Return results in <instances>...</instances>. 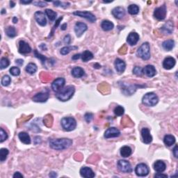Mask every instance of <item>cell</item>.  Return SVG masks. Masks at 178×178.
I'll list each match as a JSON object with an SVG mask.
<instances>
[{
    "label": "cell",
    "mask_w": 178,
    "mask_h": 178,
    "mask_svg": "<svg viewBox=\"0 0 178 178\" xmlns=\"http://www.w3.org/2000/svg\"><path fill=\"white\" fill-rule=\"evenodd\" d=\"M49 144L51 148L56 150H63L68 149L73 145V141L70 139H50L49 141Z\"/></svg>",
    "instance_id": "6da1fadb"
},
{
    "label": "cell",
    "mask_w": 178,
    "mask_h": 178,
    "mask_svg": "<svg viewBox=\"0 0 178 178\" xmlns=\"http://www.w3.org/2000/svg\"><path fill=\"white\" fill-rule=\"evenodd\" d=\"M75 92V88L74 86H68L63 88L60 91L56 93V97L61 102H66L70 100Z\"/></svg>",
    "instance_id": "7a4b0ae2"
},
{
    "label": "cell",
    "mask_w": 178,
    "mask_h": 178,
    "mask_svg": "<svg viewBox=\"0 0 178 178\" xmlns=\"http://www.w3.org/2000/svg\"><path fill=\"white\" fill-rule=\"evenodd\" d=\"M61 124L65 131L70 132L76 128L77 121L73 117H65L61 119Z\"/></svg>",
    "instance_id": "3957f363"
},
{
    "label": "cell",
    "mask_w": 178,
    "mask_h": 178,
    "mask_svg": "<svg viewBox=\"0 0 178 178\" xmlns=\"http://www.w3.org/2000/svg\"><path fill=\"white\" fill-rule=\"evenodd\" d=\"M158 102V96L154 93H147L142 98V102L147 107H154Z\"/></svg>",
    "instance_id": "277c9868"
},
{
    "label": "cell",
    "mask_w": 178,
    "mask_h": 178,
    "mask_svg": "<svg viewBox=\"0 0 178 178\" xmlns=\"http://www.w3.org/2000/svg\"><path fill=\"white\" fill-rule=\"evenodd\" d=\"M136 54L143 60L147 61L150 58V47L148 43H144L138 49Z\"/></svg>",
    "instance_id": "5b68a950"
},
{
    "label": "cell",
    "mask_w": 178,
    "mask_h": 178,
    "mask_svg": "<svg viewBox=\"0 0 178 178\" xmlns=\"http://www.w3.org/2000/svg\"><path fill=\"white\" fill-rule=\"evenodd\" d=\"M135 173L136 175L139 177H145L148 175L150 173V169L146 164H139L136 166Z\"/></svg>",
    "instance_id": "8992f818"
},
{
    "label": "cell",
    "mask_w": 178,
    "mask_h": 178,
    "mask_svg": "<svg viewBox=\"0 0 178 178\" xmlns=\"http://www.w3.org/2000/svg\"><path fill=\"white\" fill-rule=\"evenodd\" d=\"M118 168L122 173H130L132 172V167L131 164L126 160H119L118 162Z\"/></svg>",
    "instance_id": "52a82bcc"
},
{
    "label": "cell",
    "mask_w": 178,
    "mask_h": 178,
    "mask_svg": "<svg viewBox=\"0 0 178 178\" xmlns=\"http://www.w3.org/2000/svg\"><path fill=\"white\" fill-rule=\"evenodd\" d=\"M74 16H77L81 18H86L88 21H90L91 23H93L96 21L95 16L92 13L89 12V11H75L73 13Z\"/></svg>",
    "instance_id": "ba28073f"
},
{
    "label": "cell",
    "mask_w": 178,
    "mask_h": 178,
    "mask_svg": "<svg viewBox=\"0 0 178 178\" xmlns=\"http://www.w3.org/2000/svg\"><path fill=\"white\" fill-rule=\"evenodd\" d=\"M166 13H167L166 6L165 4H164L162 6L155 9L154 11V17L158 20H163L166 18Z\"/></svg>",
    "instance_id": "9c48e42d"
},
{
    "label": "cell",
    "mask_w": 178,
    "mask_h": 178,
    "mask_svg": "<svg viewBox=\"0 0 178 178\" xmlns=\"http://www.w3.org/2000/svg\"><path fill=\"white\" fill-rule=\"evenodd\" d=\"M65 84L66 80L63 77H58V78L56 79L52 84V89L53 91L56 93L60 91L63 88V86H65Z\"/></svg>",
    "instance_id": "30bf717a"
},
{
    "label": "cell",
    "mask_w": 178,
    "mask_h": 178,
    "mask_svg": "<svg viewBox=\"0 0 178 178\" xmlns=\"http://www.w3.org/2000/svg\"><path fill=\"white\" fill-rule=\"evenodd\" d=\"M88 29V26L84 22H78L75 25V31L77 37H80Z\"/></svg>",
    "instance_id": "8fae6325"
},
{
    "label": "cell",
    "mask_w": 178,
    "mask_h": 178,
    "mask_svg": "<svg viewBox=\"0 0 178 178\" xmlns=\"http://www.w3.org/2000/svg\"><path fill=\"white\" fill-rule=\"evenodd\" d=\"M50 98L48 92H41L33 96L32 100L36 102H45Z\"/></svg>",
    "instance_id": "7c38bea8"
},
{
    "label": "cell",
    "mask_w": 178,
    "mask_h": 178,
    "mask_svg": "<svg viewBox=\"0 0 178 178\" xmlns=\"http://www.w3.org/2000/svg\"><path fill=\"white\" fill-rule=\"evenodd\" d=\"M120 135V130L115 127H110L106 130L105 133V137L106 139H111V138L118 137Z\"/></svg>",
    "instance_id": "4fadbf2b"
},
{
    "label": "cell",
    "mask_w": 178,
    "mask_h": 178,
    "mask_svg": "<svg viewBox=\"0 0 178 178\" xmlns=\"http://www.w3.org/2000/svg\"><path fill=\"white\" fill-rule=\"evenodd\" d=\"M141 136L143 141L145 144H150L152 141V136H151L150 132L148 128H143L141 130Z\"/></svg>",
    "instance_id": "5bb4252c"
},
{
    "label": "cell",
    "mask_w": 178,
    "mask_h": 178,
    "mask_svg": "<svg viewBox=\"0 0 178 178\" xmlns=\"http://www.w3.org/2000/svg\"><path fill=\"white\" fill-rule=\"evenodd\" d=\"M19 52L22 54H29L31 52V47L30 45L24 41H20L19 42Z\"/></svg>",
    "instance_id": "9a60e30c"
},
{
    "label": "cell",
    "mask_w": 178,
    "mask_h": 178,
    "mask_svg": "<svg viewBox=\"0 0 178 178\" xmlns=\"http://www.w3.org/2000/svg\"><path fill=\"white\" fill-rule=\"evenodd\" d=\"M34 17H35L36 21L38 22L39 25L45 26L47 24V20L45 18V13L41 12V11H37L34 14Z\"/></svg>",
    "instance_id": "2e32d148"
},
{
    "label": "cell",
    "mask_w": 178,
    "mask_h": 178,
    "mask_svg": "<svg viewBox=\"0 0 178 178\" xmlns=\"http://www.w3.org/2000/svg\"><path fill=\"white\" fill-rule=\"evenodd\" d=\"M139 35L136 32H132L129 34L127 39V42L128 44L131 46L136 45V43L139 42Z\"/></svg>",
    "instance_id": "e0dca14e"
},
{
    "label": "cell",
    "mask_w": 178,
    "mask_h": 178,
    "mask_svg": "<svg viewBox=\"0 0 178 178\" xmlns=\"http://www.w3.org/2000/svg\"><path fill=\"white\" fill-rule=\"evenodd\" d=\"M112 13V15L115 17V18L117 19H122L123 17L125 16V11L124 8L120 6H118L115 7L111 11Z\"/></svg>",
    "instance_id": "ac0fdd59"
},
{
    "label": "cell",
    "mask_w": 178,
    "mask_h": 178,
    "mask_svg": "<svg viewBox=\"0 0 178 178\" xmlns=\"http://www.w3.org/2000/svg\"><path fill=\"white\" fill-rule=\"evenodd\" d=\"M175 59L173 57H167L163 61V67L166 70L172 69L175 66Z\"/></svg>",
    "instance_id": "d6986e66"
},
{
    "label": "cell",
    "mask_w": 178,
    "mask_h": 178,
    "mask_svg": "<svg viewBox=\"0 0 178 178\" xmlns=\"http://www.w3.org/2000/svg\"><path fill=\"white\" fill-rule=\"evenodd\" d=\"M143 74H145L147 77H153L157 74V70L155 66L152 65H147L143 69Z\"/></svg>",
    "instance_id": "ffe728a7"
},
{
    "label": "cell",
    "mask_w": 178,
    "mask_h": 178,
    "mask_svg": "<svg viewBox=\"0 0 178 178\" xmlns=\"http://www.w3.org/2000/svg\"><path fill=\"white\" fill-rule=\"evenodd\" d=\"M80 175L86 178H93L95 175L93 170L89 167H82L80 169Z\"/></svg>",
    "instance_id": "44dd1931"
},
{
    "label": "cell",
    "mask_w": 178,
    "mask_h": 178,
    "mask_svg": "<svg viewBox=\"0 0 178 178\" xmlns=\"http://www.w3.org/2000/svg\"><path fill=\"white\" fill-rule=\"evenodd\" d=\"M115 68L117 72L120 73H122L125 70L126 64L125 63L124 61H122L120 58H116L115 61Z\"/></svg>",
    "instance_id": "7402d4cb"
},
{
    "label": "cell",
    "mask_w": 178,
    "mask_h": 178,
    "mask_svg": "<svg viewBox=\"0 0 178 178\" xmlns=\"http://www.w3.org/2000/svg\"><path fill=\"white\" fill-rule=\"evenodd\" d=\"M166 168V165L163 161L157 160L154 164V169L157 173H163Z\"/></svg>",
    "instance_id": "603a6c76"
},
{
    "label": "cell",
    "mask_w": 178,
    "mask_h": 178,
    "mask_svg": "<svg viewBox=\"0 0 178 178\" xmlns=\"http://www.w3.org/2000/svg\"><path fill=\"white\" fill-rule=\"evenodd\" d=\"M18 137L19 139H20V141H21L22 143H24V144L29 145L30 143H31V138H30L29 135L26 133V132H20V133L18 134Z\"/></svg>",
    "instance_id": "cb8c5ba5"
},
{
    "label": "cell",
    "mask_w": 178,
    "mask_h": 178,
    "mask_svg": "<svg viewBox=\"0 0 178 178\" xmlns=\"http://www.w3.org/2000/svg\"><path fill=\"white\" fill-rule=\"evenodd\" d=\"M72 75L75 78H80V77H83L84 75L85 72L83 68L80 67H75L72 70Z\"/></svg>",
    "instance_id": "d4e9b609"
},
{
    "label": "cell",
    "mask_w": 178,
    "mask_h": 178,
    "mask_svg": "<svg viewBox=\"0 0 178 178\" xmlns=\"http://www.w3.org/2000/svg\"><path fill=\"white\" fill-rule=\"evenodd\" d=\"M173 28H174V25L173 22L171 21H168L162 26V31L164 32V33L170 34L173 31Z\"/></svg>",
    "instance_id": "484cf974"
},
{
    "label": "cell",
    "mask_w": 178,
    "mask_h": 178,
    "mask_svg": "<svg viewBox=\"0 0 178 178\" xmlns=\"http://www.w3.org/2000/svg\"><path fill=\"white\" fill-rule=\"evenodd\" d=\"M101 27L104 31H109L113 29V27H114V24H113V22L109 21V20H105L102 22Z\"/></svg>",
    "instance_id": "4316f807"
},
{
    "label": "cell",
    "mask_w": 178,
    "mask_h": 178,
    "mask_svg": "<svg viewBox=\"0 0 178 178\" xmlns=\"http://www.w3.org/2000/svg\"><path fill=\"white\" fill-rule=\"evenodd\" d=\"M164 142L166 146H168V147L171 146V145H173L174 143H175V136L173 135H170V134L166 135L164 138Z\"/></svg>",
    "instance_id": "83f0119b"
},
{
    "label": "cell",
    "mask_w": 178,
    "mask_h": 178,
    "mask_svg": "<svg viewBox=\"0 0 178 178\" xmlns=\"http://www.w3.org/2000/svg\"><path fill=\"white\" fill-rule=\"evenodd\" d=\"M174 46H175V42H174L173 40L172 39L167 40V41H165L162 43L163 48L166 51L172 50Z\"/></svg>",
    "instance_id": "f1b7e54d"
},
{
    "label": "cell",
    "mask_w": 178,
    "mask_h": 178,
    "mask_svg": "<svg viewBox=\"0 0 178 178\" xmlns=\"http://www.w3.org/2000/svg\"><path fill=\"white\" fill-rule=\"evenodd\" d=\"M81 58L83 61L87 62L88 61L93 59V54L89 50H86L81 54Z\"/></svg>",
    "instance_id": "f546056e"
},
{
    "label": "cell",
    "mask_w": 178,
    "mask_h": 178,
    "mask_svg": "<svg viewBox=\"0 0 178 178\" xmlns=\"http://www.w3.org/2000/svg\"><path fill=\"white\" fill-rule=\"evenodd\" d=\"M132 150L129 146H123L120 149V155L123 157H128L132 155Z\"/></svg>",
    "instance_id": "4dcf8cb0"
},
{
    "label": "cell",
    "mask_w": 178,
    "mask_h": 178,
    "mask_svg": "<svg viewBox=\"0 0 178 178\" xmlns=\"http://www.w3.org/2000/svg\"><path fill=\"white\" fill-rule=\"evenodd\" d=\"M77 49H78V47L76 46H66L63 47V48H61V50L60 51V53L62 55L65 56L69 54L72 51L77 50Z\"/></svg>",
    "instance_id": "1f68e13d"
},
{
    "label": "cell",
    "mask_w": 178,
    "mask_h": 178,
    "mask_svg": "<svg viewBox=\"0 0 178 178\" xmlns=\"http://www.w3.org/2000/svg\"><path fill=\"white\" fill-rule=\"evenodd\" d=\"M25 70L28 73L31 74V75H33V74L36 73L38 68H37V66L36 65L35 63H30L28 64L27 66H26Z\"/></svg>",
    "instance_id": "d6a6232c"
},
{
    "label": "cell",
    "mask_w": 178,
    "mask_h": 178,
    "mask_svg": "<svg viewBox=\"0 0 178 178\" xmlns=\"http://www.w3.org/2000/svg\"><path fill=\"white\" fill-rule=\"evenodd\" d=\"M46 16L48 17V18L50 19V21H54L56 20V16H57V13L54 12V11L51 10V9H46L45 11Z\"/></svg>",
    "instance_id": "836d02e7"
},
{
    "label": "cell",
    "mask_w": 178,
    "mask_h": 178,
    "mask_svg": "<svg viewBox=\"0 0 178 178\" xmlns=\"http://www.w3.org/2000/svg\"><path fill=\"white\" fill-rule=\"evenodd\" d=\"M5 32L6 33V35L10 38H14L17 35L16 30L13 26H9V27H7L5 29Z\"/></svg>",
    "instance_id": "e575fe53"
},
{
    "label": "cell",
    "mask_w": 178,
    "mask_h": 178,
    "mask_svg": "<svg viewBox=\"0 0 178 178\" xmlns=\"http://www.w3.org/2000/svg\"><path fill=\"white\" fill-rule=\"evenodd\" d=\"M128 12L131 15H136L139 12V7L136 4H131L128 6Z\"/></svg>",
    "instance_id": "d590c367"
},
{
    "label": "cell",
    "mask_w": 178,
    "mask_h": 178,
    "mask_svg": "<svg viewBox=\"0 0 178 178\" xmlns=\"http://www.w3.org/2000/svg\"><path fill=\"white\" fill-rule=\"evenodd\" d=\"M9 153V151L8 149L1 148L0 150V161H1V162H4V161L6 159Z\"/></svg>",
    "instance_id": "8d00e7d4"
},
{
    "label": "cell",
    "mask_w": 178,
    "mask_h": 178,
    "mask_svg": "<svg viewBox=\"0 0 178 178\" xmlns=\"http://www.w3.org/2000/svg\"><path fill=\"white\" fill-rule=\"evenodd\" d=\"M9 64H10V61H9L8 58L6 57L1 58V61H0V68H1V70L5 69V68L8 67Z\"/></svg>",
    "instance_id": "74e56055"
},
{
    "label": "cell",
    "mask_w": 178,
    "mask_h": 178,
    "mask_svg": "<svg viewBox=\"0 0 178 178\" xmlns=\"http://www.w3.org/2000/svg\"><path fill=\"white\" fill-rule=\"evenodd\" d=\"M11 82V79L9 75H4L1 81V84L3 86H8Z\"/></svg>",
    "instance_id": "f35d334b"
},
{
    "label": "cell",
    "mask_w": 178,
    "mask_h": 178,
    "mask_svg": "<svg viewBox=\"0 0 178 178\" xmlns=\"http://www.w3.org/2000/svg\"><path fill=\"white\" fill-rule=\"evenodd\" d=\"M8 137L9 136L6 132V131L4 130L3 128H0V142H1V143H3L4 141L7 140Z\"/></svg>",
    "instance_id": "ab89813d"
},
{
    "label": "cell",
    "mask_w": 178,
    "mask_h": 178,
    "mask_svg": "<svg viewBox=\"0 0 178 178\" xmlns=\"http://www.w3.org/2000/svg\"><path fill=\"white\" fill-rule=\"evenodd\" d=\"M114 113L116 115H118V116H120V115H122L125 113V109L123 108L122 106H117L114 109Z\"/></svg>",
    "instance_id": "60d3db41"
},
{
    "label": "cell",
    "mask_w": 178,
    "mask_h": 178,
    "mask_svg": "<svg viewBox=\"0 0 178 178\" xmlns=\"http://www.w3.org/2000/svg\"><path fill=\"white\" fill-rule=\"evenodd\" d=\"M133 74L136 75V76H142L143 74V68H141L139 66H136V67L134 68L133 69Z\"/></svg>",
    "instance_id": "b9f144b4"
},
{
    "label": "cell",
    "mask_w": 178,
    "mask_h": 178,
    "mask_svg": "<svg viewBox=\"0 0 178 178\" xmlns=\"http://www.w3.org/2000/svg\"><path fill=\"white\" fill-rule=\"evenodd\" d=\"M10 73L13 76H18L20 74V70L18 67H16V66H13L10 69Z\"/></svg>",
    "instance_id": "7bdbcfd3"
},
{
    "label": "cell",
    "mask_w": 178,
    "mask_h": 178,
    "mask_svg": "<svg viewBox=\"0 0 178 178\" xmlns=\"http://www.w3.org/2000/svg\"><path fill=\"white\" fill-rule=\"evenodd\" d=\"M52 3L54 4V5L55 6L58 7V6H60V7H62V8H67V7L68 6V5H70L69 3H66V2H61V1H52Z\"/></svg>",
    "instance_id": "ee69618b"
},
{
    "label": "cell",
    "mask_w": 178,
    "mask_h": 178,
    "mask_svg": "<svg viewBox=\"0 0 178 178\" xmlns=\"http://www.w3.org/2000/svg\"><path fill=\"white\" fill-rule=\"evenodd\" d=\"M34 54H35V56L36 57H37L38 58H39L40 60L41 61V62H42V63L44 64L45 63V61H46L47 58L45 57V56H43V55H41V54H40V53H38L37 52V50H36L35 51H34Z\"/></svg>",
    "instance_id": "f6af8a7d"
},
{
    "label": "cell",
    "mask_w": 178,
    "mask_h": 178,
    "mask_svg": "<svg viewBox=\"0 0 178 178\" xmlns=\"http://www.w3.org/2000/svg\"><path fill=\"white\" fill-rule=\"evenodd\" d=\"M84 118L87 122H90V121L93 118V114L91 113H86L84 115Z\"/></svg>",
    "instance_id": "bcb514c9"
},
{
    "label": "cell",
    "mask_w": 178,
    "mask_h": 178,
    "mask_svg": "<svg viewBox=\"0 0 178 178\" xmlns=\"http://www.w3.org/2000/svg\"><path fill=\"white\" fill-rule=\"evenodd\" d=\"M33 4L36 6H40V7H44L46 6L47 3L46 1H33Z\"/></svg>",
    "instance_id": "7dc6e473"
},
{
    "label": "cell",
    "mask_w": 178,
    "mask_h": 178,
    "mask_svg": "<svg viewBox=\"0 0 178 178\" xmlns=\"http://www.w3.org/2000/svg\"><path fill=\"white\" fill-rule=\"evenodd\" d=\"M63 41H64V43H66V44L69 45L70 43V41H71V38H70V36L69 34H68V35H66V36L64 37Z\"/></svg>",
    "instance_id": "c3c4849f"
},
{
    "label": "cell",
    "mask_w": 178,
    "mask_h": 178,
    "mask_svg": "<svg viewBox=\"0 0 178 178\" xmlns=\"http://www.w3.org/2000/svg\"><path fill=\"white\" fill-rule=\"evenodd\" d=\"M62 20H63V17H61L60 18H58V20H57V21L56 22V23L55 24V25H54V27H53V31H52V34L54 33V29H56V27H57L58 24H60V22Z\"/></svg>",
    "instance_id": "681fc988"
},
{
    "label": "cell",
    "mask_w": 178,
    "mask_h": 178,
    "mask_svg": "<svg viewBox=\"0 0 178 178\" xmlns=\"http://www.w3.org/2000/svg\"><path fill=\"white\" fill-rule=\"evenodd\" d=\"M41 143V138L40 137V136H36V137L34 138V143H35L36 145H37Z\"/></svg>",
    "instance_id": "f907efd6"
},
{
    "label": "cell",
    "mask_w": 178,
    "mask_h": 178,
    "mask_svg": "<svg viewBox=\"0 0 178 178\" xmlns=\"http://www.w3.org/2000/svg\"><path fill=\"white\" fill-rule=\"evenodd\" d=\"M173 155H174V156H175V157L177 158V157H178V147H177V145H175V147H174L173 150Z\"/></svg>",
    "instance_id": "816d5d0a"
},
{
    "label": "cell",
    "mask_w": 178,
    "mask_h": 178,
    "mask_svg": "<svg viewBox=\"0 0 178 178\" xmlns=\"http://www.w3.org/2000/svg\"><path fill=\"white\" fill-rule=\"evenodd\" d=\"M155 177H168L167 175L165 174H162V173H157V174L155 175Z\"/></svg>",
    "instance_id": "f5cc1de1"
},
{
    "label": "cell",
    "mask_w": 178,
    "mask_h": 178,
    "mask_svg": "<svg viewBox=\"0 0 178 178\" xmlns=\"http://www.w3.org/2000/svg\"><path fill=\"white\" fill-rule=\"evenodd\" d=\"M13 177H14V178H16V177H17V178H18V177H20V178H22V177H24V176H23V175H22V174L20 173V172H16V173H15V174H14V175H13Z\"/></svg>",
    "instance_id": "db71d44e"
},
{
    "label": "cell",
    "mask_w": 178,
    "mask_h": 178,
    "mask_svg": "<svg viewBox=\"0 0 178 178\" xmlns=\"http://www.w3.org/2000/svg\"><path fill=\"white\" fill-rule=\"evenodd\" d=\"M81 54H75V55H74L73 57H72V59H73V60H77V59H79V58H81Z\"/></svg>",
    "instance_id": "11a10c76"
},
{
    "label": "cell",
    "mask_w": 178,
    "mask_h": 178,
    "mask_svg": "<svg viewBox=\"0 0 178 178\" xmlns=\"http://www.w3.org/2000/svg\"><path fill=\"white\" fill-rule=\"evenodd\" d=\"M16 63H17V65L18 66H22V64L24 63V61L22 59H17L16 61Z\"/></svg>",
    "instance_id": "9f6ffc18"
},
{
    "label": "cell",
    "mask_w": 178,
    "mask_h": 178,
    "mask_svg": "<svg viewBox=\"0 0 178 178\" xmlns=\"http://www.w3.org/2000/svg\"><path fill=\"white\" fill-rule=\"evenodd\" d=\"M49 176H50V177H57V174H56L55 172H51V173H50V175H49Z\"/></svg>",
    "instance_id": "6f0895ef"
},
{
    "label": "cell",
    "mask_w": 178,
    "mask_h": 178,
    "mask_svg": "<svg viewBox=\"0 0 178 178\" xmlns=\"http://www.w3.org/2000/svg\"><path fill=\"white\" fill-rule=\"evenodd\" d=\"M20 3L22 4H29L33 3V1L31 0H30V1H20Z\"/></svg>",
    "instance_id": "680465c9"
},
{
    "label": "cell",
    "mask_w": 178,
    "mask_h": 178,
    "mask_svg": "<svg viewBox=\"0 0 178 178\" xmlns=\"http://www.w3.org/2000/svg\"><path fill=\"white\" fill-rule=\"evenodd\" d=\"M66 28H67V24L66 23H65V24H62L61 25V30H66Z\"/></svg>",
    "instance_id": "91938a15"
},
{
    "label": "cell",
    "mask_w": 178,
    "mask_h": 178,
    "mask_svg": "<svg viewBox=\"0 0 178 178\" xmlns=\"http://www.w3.org/2000/svg\"><path fill=\"white\" fill-rule=\"evenodd\" d=\"M13 23H17V22H18V18H16V17H14V18H13Z\"/></svg>",
    "instance_id": "94428289"
},
{
    "label": "cell",
    "mask_w": 178,
    "mask_h": 178,
    "mask_svg": "<svg viewBox=\"0 0 178 178\" xmlns=\"http://www.w3.org/2000/svg\"><path fill=\"white\" fill-rule=\"evenodd\" d=\"M10 4H11V7H12V8H13V7H14V6H15V5H16V4H15L14 2H13V1H10Z\"/></svg>",
    "instance_id": "6125c7cd"
},
{
    "label": "cell",
    "mask_w": 178,
    "mask_h": 178,
    "mask_svg": "<svg viewBox=\"0 0 178 178\" xmlns=\"http://www.w3.org/2000/svg\"><path fill=\"white\" fill-rule=\"evenodd\" d=\"M4 11H5V10H4V9H2V12H1V13H2V14H4V13H5V12H4Z\"/></svg>",
    "instance_id": "be15d7a7"
}]
</instances>
